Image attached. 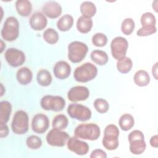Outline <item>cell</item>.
<instances>
[{"mask_svg":"<svg viewBox=\"0 0 158 158\" xmlns=\"http://www.w3.org/2000/svg\"><path fill=\"white\" fill-rule=\"evenodd\" d=\"M75 136L91 141L97 140L101 135L99 127L95 123H82L78 125L74 131Z\"/></svg>","mask_w":158,"mask_h":158,"instance_id":"1","label":"cell"},{"mask_svg":"<svg viewBox=\"0 0 158 158\" xmlns=\"http://www.w3.org/2000/svg\"><path fill=\"white\" fill-rule=\"evenodd\" d=\"M97 74V67L92 63L86 62L75 69L73 77L78 82L86 83L93 80Z\"/></svg>","mask_w":158,"mask_h":158,"instance_id":"2","label":"cell"},{"mask_svg":"<svg viewBox=\"0 0 158 158\" xmlns=\"http://www.w3.org/2000/svg\"><path fill=\"white\" fill-rule=\"evenodd\" d=\"M119 130L118 127L110 124L106 127L104 131V136L102 140L103 146L109 151L116 149L118 146Z\"/></svg>","mask_w":158,"mask_h":158,"instance_id":"3","label":"cell"},{"mask_svg":"<svg viewBox=\"0 0 158 158\" xmlns=\"http://www.w3.org/2000/svg\"><path fill=\"white\" fill-rule=\"evenodd\" d=\"M2 38L7 41L15 40L19 35V23L18 20L13 16L7 17L1 30Z\"/></svg>","mask_w":158,"mask_h":158,"instance_id":"4","label":"cell"},{"mask_svg":"<svg viewBox=\"0 0 158 158\" xmlns=\"http://www.w3.org/2000/svg\"><path fill=\"white\" fill-rule=\"evenodd\" d=\"M88 51L87 45L81 41H74L68 45V58L72 63L82 61Z\"/></svg>","mask_w":158,"mask_h":158,"instance_id":"5","label":"cell"},{"mask_svg":"<svg viewBox=\"0 0 158 158\" xmlns=\"http://www.w3.org/2000/svg\"><path fill=\"white\" fill-rule=\"evenodd\" d=\"M128 141L130 151L132 154L139 155L145 151L146 144L144 141V136L141 131L138 130L132 131L128 135Z\"/></svg>","mask_w":158,"mask_h":158,"instance_id":"6","label":"cell"},{"mask_svg":"<svg viewBox=\"0 0 158 158\" xmlns=\"http://www.w3.org/2000/svg\"><path fill=\"white\" fill-rule=\"evenodd\" d=\"M28 115L22 110H17L14 115L11 124L12 131L17 135H23L27 132L29 127Z\"/></svg>","mask_w":158,"mask_h":158,"instance_id":"7","label":"cell"},{"mask_svg":"<svg viewBox=\"0 0 158 158\" xmlns=\"http://www.w3.org/2000/svg\"><path fill=\"white\" fill-rule=\"evenodd\" d=\"M40 104L44 110L59 112L64 109L65 101L59 96L46 95L41 98Z\"/></svg>","mask_w":158,"mask_h":158,"instance_id":"8","label":"cell"},{"mask_svg":"<svg viewBox=\"0 0 158 158\" xmlns=\"http://www.w3.org/2000/svg\"><path fill=\"white\" fill-rule=\"evenodd\" d=\"M67 112L71 118L81 122L87 121L91 117V110L80 104H70L67 107Z\"/></svg>","mask_w":158,"mask_h":158,"instance_id":"9","label":"cell"},{"mask_svg":"<svg viewBox=\"0 0 158 158\" xmlns=\"http://www.w3.org/2000/svg\"><path fill=\"white\" fill-rule=\"evenodd\" d=\"M128 43L126 38L122 36L114 38L110 43V49L112 57L116 60H120L126 56Z\"/></svg>","mask_w":158,"mask_h":158,"instance_id":"10","label":"cell"},{"mask_svg":"<svg viewBox=\"0 0 158 158\" xmlns=\"http://www.w3.org/2000/svg\"><path fill=\"white\" fill-rule=\"evenodd\" d=\"M69 135L65 131L53 128L46 135V141L52 146L62 147L67 143Z\"/></svg>","mask_w":158,"mask_h":158,"instance_id":"11","label":"cell"},{"mask_svg":"<svg viewBox=\"0 0 158 158\" xmlns=\"http://www.w3.org/2000/svg\"><path fill=\"white\" fill-rule=\"evenodd\" d=\"M7 63L13 67H17L22 65L25 61L24 52L18 49L10 48L6 50L4 55Z\"/></svg>","mask_w":158,"mask_h":158,"instance_id":"12","label":"cell"},{"mask_svg":"<svg viewBox=\"0 0 158 158\" xmlns=\"http://www.w3.org/2000/svg\"><path fill=\"white\" fill-rule=\"evenodd\" d=\"M49 126L48 117L44 114L40 113L33 116L31 121V128L33 131L38 134H42L46 131Z\"/></svg>","mask_w":158,"mask_h":158,"instance_id":"13","label":"cell"},{"mask_svg":"<svg viewBox=\"0 0 158 158\" xmlns=\"http://www.w3.org/2000/svg\"><path fill=\"white\" fill-rule=\"evenodd\" d=\"M67 144L69 150L79 156L85 155L89 151V145L88 143L78 139L75 136L69 138Z\"/></svg>","mask_w":158,"mask_h":158,"instance_id":"14","label":"cell"},{"mask_svg":"<svg viewBox=\"0 0 158 158\" xmlns=\"http://www.w3.org/2000/svg\"><path fill=\"white\" fill-rule=\"evenodd\" d=\"M89 96L88 88L84 86H75L71 88L67 93V98L72 102L86 100Z\"/></svg>","mask_w":158,"mask_h":158,"instance_id":"15","label":"cell"},{"mask_svg":"<svg viewBox=\"0 0 158 158\" xmlns=\"http://www.w3.org/2000/svg\"><path fill=\"white\" fill-rule=\"evenodd\" d=\"M43 11L44 15L48 17L50 19H56L62 14V9L60 4L57 2L50 1L44 4Z\"/></svg>","mask_w":158,"mask_h":158,"instance_id":"16","label":"cell"},{"mask_svg":"<svg viewBox=\"0 0 158 158\" xmlns=\"http://www.w3.org/2000/svg\"><path fill=\"white\" fill-rule=\"evenodd\" d=\"M29 23L32 29L35 31H40L46 27L48 20L44 14L41 12H36L31 15Z\"/></svg>","mask_w":158,"mask_h":158,"instance_id":"17","label":"cell"},{"mask_svg":"<svg viewBox=\"0 0 158 158\" xmlns=\"http://www.w3.org/2000/svg\"><path fill=\"white\" fill-rule=\"evenodd\" d=\"M53 72L57 78L64 80L69 77L71 73V67L66 61L60 60L55 64Z\"/></svg>","mask_w":158,"mask_h":158,"instance_id":"18","label":"cell"},{"mask_svg":"<svg viewBox=\"0 0 158 158\" xmlns=\"http://www.w3.org/2000/svg\"><path fill=\"white\" fill-rule=\"evenodd\" d=\"M17 80L19 83L22 85L29 84L33 78L31 70L28 67H22L18 70L16 75Z\"/></svg>","mask_w":158,"mask_h":158,"instance_id":"19","label":"cell"},{"mask_svg":"<svg viewBox=\"0 0 158 158\" xmlns=\"http://www.w3.org/2000/svg\"><path fill=\"white\" fill-rule=\"evenodd\" d=\"M12 111L11 104L7 101L0 102V125L6 124L9 121Z\"/></svg>","mask_w":158,"mask_h":158,"instance_id":"20","label":"cell"},{"mask_svg":"<svg viewBox=\"0 0 158 158\" xmlns=\"http://www.w3.org/2000/svg\"><path fill=\"white\" fill-rule=\"evenodd\" d=\"M15 8L20 15L27 17L31 12L32 5L28 0H17L15 2Z\"/></svg>","mask_w":158,"mask_h":158,"instance_id":"21","label":"cell"},{"mask_svg":"<svg viewBox=\"0 0 158 158\" xmlns=\"http://www.w3.org/2000/svg\"><path fill=\"white\" fill-rule=\"evenodd\" d=\"M93 27V20L91 18L84 16L80 17L77 22V28L81 33L89 32Z\"/></svg>","mask_w":158,"mask_h":158,"instance_id":"22","label":"cell"},{"mask_svg":"<svg viewBox=\"0 0 158 158\" xmlns=\"http://www.w3.org/2000/svg\"><path fill=\"white\" fill-rule=\"evenodd\" d=\"M141 23L143 28L145 29H155L157 28L156 19L153 14L151 12H145L142 14L140 19Z\"/></svg>","mask_w":158,"mask_h":158,"instance_id":"23","label":"cell"},{"mask_svg":"<svg viewBox=\"0 0 158 158\" xmlns=\"http://www.w3.org/2000/svg\"><path fill=\"white\" fill-rule=\"evenodd\" d=\"M73 18L71 15L65 14L57 22V28L61 31H69L73 26Z\"/></svg>","mask_w":158,"mask_h":158,"instance_id":"24","label":"cell"},{"mask_svg":"<svg viewBox=\"0 0 158 158\" xmlns=\"http://www.w3.org/2000/svg\"><path fill=\"white\" fill-rule=\"evenodd\" d=\"M90 57L91 60L96 64L99 65L106 64L109 60L107 54L102 50L96 49L91 52Z\"/></svg>","mask_w":158,"mask_h":158,"instance_id":"25","label":"cell"},{"mask_svg":"<svg viewBox=\"0 0 158 158\" xmlns=\"http://www.w3.org/2000/svg\"><path fill=\"white\" fill-rule=\"evenodd\" d=\"M133 80L136 85L146 86L150 82V77L146 70H139L135 73Z\"/></svg>","mask_w":158,"mask_h":158,"instance_id":"26","label":"cell"},{"mask_svg":"<svg viewBox=\"0 0 158 158\" xmlns=\"http://www.w3.org/2000/svg\"><path fill=\"white\" fill-rule=\"evenodd\" d=\"M80 12L82 16L91 18L96 12V7L95 4L91 1H84L83 2L80 7Z\"/></svg>","mask_w":158,"mask_h":158,"instance_id":"27","label":"cell"},{"mask_svg":"<svg viewBox=\"0 0 158 158\" xmlns=\"http://www.w3.org/2000/svg\"><path fill=\"white\" fill-rule=\"evenodd\" d=\"M118 124L122 130L128 131L134 126V118L130 114H124L120 116L118 120Z\"/></svg>","mask_w":158,"mask_h":158,"instance_id":"28","label":"cell"},{"mask_svg":"<svg viewBox=\"0 0 158 158\" xmlns=\"http://www.w3.org/2000/svg\"><path fill=\"white\" fill-rule=\"evenodd\" d=\"M133 67V62L131 59L128 57H124L123 58L118 60L117 62V70L121 73H128Z\"/></svg>","mask_w":158,"mask_h":158,"instance_id":"29","label":"cell"},{"mask_svg":"<svg viewBox=\"0 0 158 158\" xmlns=\"http://www.w3.org/2000/svg\"><path fill=\"white\" fill-rule=\"evenodd\" d=\"M38 83L42 86H48L52 82V76L51 73L45 69L40 70L36 76Z\"/></svg>","mask_w":158,"mask_h":158,"instance_id":"30","label":"cell"},{"mask_svg":"<svg viewBox=\"0 0 158 158\" xmlns=\"http://www.w3.org/2000/svg\"><path fill=\"white\" fill-rule=\"evenodd\" d=\"M69 123L68 118L64 114H59L54 117L52 120V128L57 130L65 129Z\"/></svg>","mask_w":158,"mask_h":158,"instance_id":"31","label":"cell"},{"mask_svg":"<svg viewBox=\"0 0 158 158\" xmlns=\"http://www.w3.org/2000/svg\"><path fill=\"white\" fill-rule=\"evenodd\" d=\"M43 36L44 41L51 44H56L57 43L59 38L57 31L52 28H47L44 31Z\"/></svg>","mask_w":158,"mask_h":158,"instance_id":"32","label":"cell"},{"mask_svg":"<svg viewBox=\"0 0 158 158\" xmlns=\"http://www.w3.org/2000/svg\"><path fill=\"white\" fill-rule=\"evenodd\" d=\"M135 22L131 18L125 19L121 24L122 32L125 35H130L131 34L135 29Z\"/></svg>","mask_w":158,"mask_h":158,"instance_id":"33","label":"cell"},{"mask_svg":"<svg viewBox=\"0 0 158 158\" xmlns=\"http://www.w3.org/2000/svg\"><path fill=\"white\" fill-rule=\"evenodd\" d=\"M93 105L96 111L100 114L107 112L109 108V105L107 101L102 98L96 99L94 101Z\"/></svg>","mask_w":158,"mask_h":158,"instance_id":"34","label":"cell"},{"mask_svg":"<svg viewBox=\"0 0 158 158\" xmlns=\"http://www.w3.org/2000/svg\"><path fill=\"white\" fill-rule=\"evenodd\" d=\"M93 44L97 47H103L107 43V38L106 35L102 33H97L92 36L91 39Z\"/></svg>","mask_w":158,"mask_h":158,"instance_id":"35","label":"cell"},{"mask_svg":"<svg viewBox=\"0 0 158 158\" xmlns=\"http://www.w3.org/2000/svg\"><path fill=\"white\" fill-rule=\"evenodd\" d=\"M26 143L30 149H38L42 146V140L36 135H31L27 138Z\"/></svg>","mask_w":158,"mask_h":158,"instance_id":"36","label":"cell"},{"mask_svg":"<svg viewBox=\"0 0 158 158\" xmlns=\"http://www.w3.org/2000/svg\"><path fill=\"white\" fill-rule=\"evenodd\" d=\"M89 157L91 158H106L107 154L104 151L101 149H96L91 152Z\"/></svg>","mask_w":158,"mask_h":158,"instance_id":"37","label":"cell"},{"mask_svg":"<svg viewBox=\"0 0 158 158\" xmlns=\"http://www.w3.org/2000/svg\"><path fill=\"white\" fill-rule=\"evenodd\" d=\"M9 128L6 124L1 125L0 127V136L1 138L6 137L9 135Z\"/></svg>","mask_w":158,"mask_h":158,"instance_id":"38","label":"cell"},{"mask_svg":"<svg viewBox=\"0 0 158 158\" xmlns=\"http://www.w3.org/2000/svg\"><path fill=\"white\" fill-rule=\"evenodd\" d=\"M158 136L157 135H155L154 136H152L150 140H149V143H150V144L152 147H154V148H157L158 146Z\"/></svg>","mask_w":158,"mask_h":158,"instance_id":"39","label":"cell"},{"mask_svg":"<svg viewBox=\"0 0 158 158\" xmlns=\"http://www.w3.org/2000/svg\"><path fill=\"white\" fill-rule=\"evenodd\" d=\"M157 62H156L154 65L152 67V75H154V78L156 80H157Z\"/></svg>","mask_w":158,"mask_h":158,"instance_id":"40","label":"cell"},{"mask_svg":"<svg viewBox=\"0 0 158 158\" xmlns=\"http://www.w3.org/2000/svg\"><path fill=\"white\" fill-rule=\"evenodd\" d=\"M5 48H6V44H4V41L2 40H1V53L2 52Z\"/></svg>","mask_w":158,"mask_h":158,"instance_id":"41","label":"cell"},{"mask_svg":"<svg viewBox=\"0 0 158 158\" xmlns=\"http://www.w3.org/2000/svg\"><path fill=\"white\" fill-rule=\"evenodd\" d=\"M157 1H156V4H154V3H152V7H154V6H156V7H154V10H155V11L156 12H157Z\"/></svg>","mask_w":158,"mask_h":158,"instance_id":"42","label":"cell"},{"mask_svg":"<svg viewBox=\"0 0 158 158\" xmlns=\"http://www.w3.org/2000/svg\"><path fill=\"white\" fill-rule=\"evenodd\" d=\"M1 89H1V91H1V96H2L3 95V92H2V90H3V89H4V88H3V85H2V83H1Z\"/></svg>","mask_w":158,"mask_h":158,"instance_id":"43","label":"cell"}]
</instances>
